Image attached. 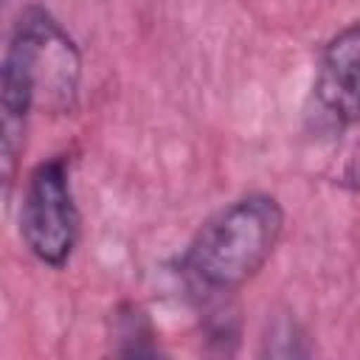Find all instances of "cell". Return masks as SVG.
<instances>
[{
  "mask_svg": "<svg viewBox=\"0 0 360 360\" xmlns=\"http://www.w3.org/2000/svg\"><path fill=\"white\" fill-rule=\"evenodd\" d=\"M20 236L39 264L51 270L70 264L82 239V214L73 197L70 166L62 155L28 172L20 202Z\"/></svg>",
  "mask_w": 360,
  "mask_h": 360,
  "instance_id": "cell-3",
  "label": "cell"
},
{
  "mask_svg": "<svg viewBox=\"0 0 360 360\" xmlns=\"http://www.w3.org/2000/svg\"><path fill=\"white\" fill-rule=\"evenodd\" d=\"M262 354H270V357H304V354H309L307 332L301 329V323L295 318L278 315L267 326Z\"/></svg>",
  "mask_w": 360,
  "mask_h": 360,
  "instance_id": "cell-6",
  "label": "cell"
},
{
  "mask_svg": "<svg viewBox=\"0 0 360 360\" xmlns=\"http://www.w3.org/2000/svg\"><path fill=\"white\" fill-rule=\"evenodd\" d=\"M284 205L267 191H250L214 211L180 256V278L205 304L236 295L276 253L284 233Z\"/></svg>",
  "mask_w": 360,
  "mask_h": 360,
  "instance_id": "cell-2",
  "label": "cell"
},
{
  "mask_svg": "<svg viewBox=\"0 0 360 360\" xmlns=\"http://www.w3.org/2000/svg\"><path fill=\"white\" fill-rule=\"evenodd\" d=\"M110 352L118 357H158L160 343L158 332L149 321V315L132 304L124 301L110 312Z\"/></svg>",
  "mask_w": 360,
  "mask_h": 360,
  "instance_id": "cell-5",
  "label": "cell"
},
{
  "mask_svg": "<svg viewBox=\"0 0 360 360\" xmlns=\"http://www.w3.org/2000/svg\"><path fill=\"white\" fill-rule=\"evenodd\" d=\"M304 124L312 138H340L360 124V17L323 45L304 104Z\"/></svg>",
  "mask_w": 360,
  "mask_h": 360,
  "instance_id": "cell-4",
  "label": "cell"
},
{
  "mask_svg": "<svg viewBox=\"0 0 360 360\" xmlns=\"http://www.w3.org/2000/svg\"><path fill=\"white\" fill-rule=\"evenodd\" d=\"M346 183L352 186V188H357L360 191V149L354 152V158L349 160V169H346Z\"/></svg>",
  "mask_w": 360,
  "mask_h": 360,
  "instance_id": "cell-7",
  "label": "cell"
},
{
  "mask_svg": "<svg viewBox=\"0 0 360 360\" xmlns=\"http://www.w3.org/2000/svg\"><path fill=\"white\" fill-rule=\"evenodd\" d=\"M82 87V51L68 28L39 3L25 6L6 39L0 62V155L3 188L11 197L31 115L70 112Z\"/></svg>",
  "mask_w": 360,
  "mask_h": 360,
  "instance_id": "cell-1",
  "label": "cell"
}]
</instances>
